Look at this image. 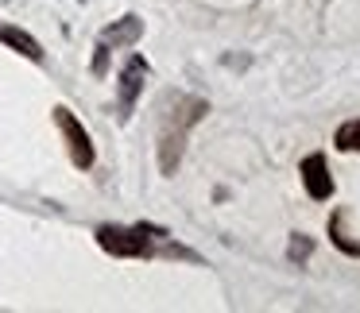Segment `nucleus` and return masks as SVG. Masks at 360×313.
Masks as SVG:
<instances>
[{
    "instance_id": "f257e3e1",
    "label": "nucleus",
    "mask_w": 360,
    "mask_h": 313,
    "mask_svg": "<svg viewBox=\"0 0 360 313\" xmlns=\"http://www.w3.org/2000/svg\"><path fill=\"white\" fill-rule=\"evenodd\" d=\"M202 112H205V101H194V97H179V101H174V120L167 116L163 135H159V166H163V174H171L174 166H179L186 128L198 124V120H202Z\"/></svg>"
},
{
    "instance_id": "f03ea898",
    "label": "nucleus",
    "mask_w": 360,
    "mask_h": 313,
    "mask_svg": "<svg viewBox=\"0 0 360 313\" xmlns=\"http://www.w3.org/2000/svg\"><path fill=\"white\" fill-rule=\"evenodd\" d=\"M155 240L159 232L155 228H120V225H105L97 228V244H101L105 251H112V255H151L155 251Z\"/></svg>"
},
{
    "instance_id": "7ed1b4c3",
    "label": "nucleus",
    "mask_w": 360,
    "mask_h": 313,
    "mask_svg": "<svg viewBox=\"0 0 360 313\" xmlns=\"http://www.w3.org/2000/svg\"><path fill=\"white\" fill-rule=\"evenodd\" d=\"M55 120H58V128H63L66 143H70V159H74V166L89 171V166H94V143H89L86 128H82L78 120H74V112H70V109H63V105L55 109Z\"/></svg>"
},
{
    "instance_id": "20e7f679",
    "label": "nucleus",
    "mask_w": 360,
    "mask_h": 313,
    "mask_svg": "<svg viewBox=\"0 0 360 313\" xmlns=\"http://www.w3.org/2000/svg\"><path fill=\"white\" fill-rule=\"evenodd\" d=\"M143 32V24L136 16H124L117 27H109V32L101 35V43H97V58H94V70L105 74V58H109V47H120V43H136Z\"/></svg>"
},
{
    "instance_id": "39448f33",
    "label": "nucleus",
    "mask_w": 360,
    "mask_h": 313,
    "mask_svg": "<svg viewBox=\"0 0 360 313\" xmlns=\"http://www.w3.org/2000/svg\"><path fill=\"white\" fill-rule=\"evenodd\" d=\"M143 78H148V62L143 58H128L124 74H120V116H128L143 89Z\"/></svg>"
},
{
    "instance_id": "423d86ee",
    "label": "nucleus",
    "mask_w": 360,
    "mask_h": 313,
    "mask_svg": "<svg viewBox=\"0 0 360 313\" xmlns=\"http://www.w3.org/2000/svg\"><path fill=\"white\" fill-rule=\"evenodd\" d=\"M302 182H306V189H310V197H318V201H326V197L333 194V178H329L321 155H310L302 163Z\"/></svg>"
},
{
    "instance_id": "0eeeda50",
    "label": "nucleus",
    "mask_w": 360,
    "mask_h": 313,
    "mask_svg": "<svg viewBox=\"0 0 360 313\" xmlns=\"http://www.w3.org/2000/svg\"><path fill=\"white\" fill-rule=\"evenodd\" d=\"M0 43H8L12 51H20V55L32 58V62H43V47L27 32H20V27H4V24H0Z\"/></svg>"
},
{
    "instance_id": "6e6552de",
    "label": "nucleus",
    "mask_w": 360,
    "mask_h": 313,
    "mask_svg": "<svg viewBox=\"0 0 360 313\" xmlns=\"http://www.w3.org/2000/svg\"><path fill=\"white\" fill-rule=\"evenodd\" d=\"M337 147L341 151H360V120H349V124L337 128Z\"/></svg>"
}]
</instances>
